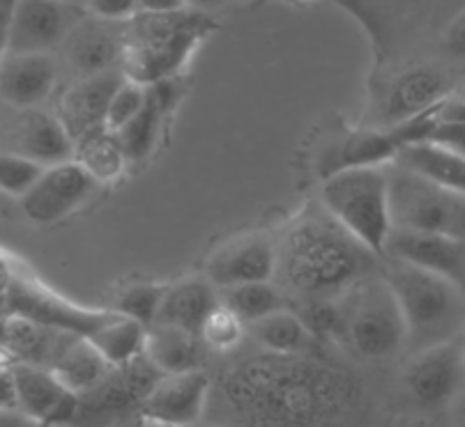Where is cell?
<instances>
[{"label": "cell", "mask_w": 465, "mask_h": 427, "mask_svg": "<svg viewBox=\"0 0 465 427\" xmlns=\"http://www.w3.org/2000/svg\"><path fill=\"white\" fill-rule=\"evenodd\" d=\"M408 398L424 409L451 407L465 393V356L460 340L415 354L403 370Z\"/></svg>", "instance_id": "obj_10"}, {"label": "cell", "mask_w": 465, "mask_h": 427, "mask_svg": "<svg viewBox=\"0 0 465 427\" xmlns=\"http://www.w3.org/2000/svg\"><path fill=\"white\" fill-rule=\"evenodd\" d=\"M162 373L145 354L129 364L114 365L90 391L79 395L72 427H115L132 416H141L143 403Z\"/></svg>", "instance_id": "obj_8"}, {"label": "cell", "mask_w": 465, "mask_h": 427, "mask_svg": "<svg viewBox=\"0 0 465 427\" xmlns=\"http://www.w3.org/2000/svg\"><path fill=\"white\" fill-rule=\"evenodd\" d=\"M123 37L124 24H109L90 16L72 25L63 42L64 58L81 79L109 74L115 72V64L123 63Z\"/></svg>", "instance_id": "obj_17"}, {"label": "cell", "mask_w": 465, "mask_h": 427, "mask_svg": "<svg viewBox=\"0 0 465 427\" xmlns=\"http://www.w3.org/2000/svg\"><path fill=\"white\" fill-rule=\"evenodd\" d=\"M74 161L94 182H109L123 172L127 157L120 148L118 136L109 129H99L74 142Z\"/></svg>", "instance_id": "obj_29"}, {"label": "cell", "mask_w": 465, "mask_h": 427, "mask_svg": "<svg viewBox=\"0 0 465 427\" xmlns=\"http://www.w3.org/2000/svg\"><path fill=\"white\" fill-rule=\"evenodd\" d=\"M381 257L321 207L286 228L277 244L274 276L282 283L283 295L309 304L337 299L360 280L381 274Z\"/></svg>", "instance_id": "obj_2"}, {"label": "cell", "mask_w": 465, "mask_h": 427, "mask_svg": "<svg viewBox=\"0 0 465 427\" xmlns=\"http://www.w3.org/2000/svg\"><path fill=\"white\" fill-rule=\"evenodd\" d=\"M385 168L390 180V214L394 230L424 232L465 241L463 193L450 191L394 161Z\"/></svg>", "instance_id": "obj_7"}, {"label": "cell", "mask_w": 465, "mask_h": 427, "mask_svg": "<svg viewBox=\"0 0 465 427\" xmlns=\"http://www.w3.org/2000/svg\"><path fill=\"white\" fill-rule=\"evenodd\" d=\"M72 25L60 3L51 0H24L15 3L7 34L10 53L49 55L70 34Z\"/></svg>", "instance_id": "obj_19"}, {"label": "cell", "mask_w": 465, "mask_h": 427, "mask_svg": "<svg viewBox=\"0 0 465 427\" xmlns=\"http://www.w3.org/2000/svg\"><path fill=\"white\" fill-rule=\"evenodd\" d=\"M16 404L15 400V386H12L10 365L0 364V412L3 409H12Z\"/></svg>", "instance_id": "obj_42"}, {"label": "cell", "mask_w": 465, "mask_h": 427, "mask_svg": "<svg viewBox=\"0 0 465 427\" xmlns=\"http://www.w3.org/2000/svg\"><path fill=\"white\" fill-rule=\"evenodd\" d=\"M322 209L373 256L385 257L391 230L387 168H355L322 180Z\"/></svg>", "instance_id": "obj_5"}, {"label": "cell", "mask_w": 465, "mask_h": 427, "mask_svg": "<svg viewBox=\"0 0 465 427\" xmlns=\"http://www.w3.org/2000/svg\"><path fill=\"white\" fill-rule=\"evenodd\" d=\"M141 10L148 12H173L187 7V3L183 0H139Z\"/></svg>", "instance_id": "obj_44"}, {"label": "cell", "mask_w": 465, "mask_h": 427, "mask_svg": "<svg viewBox=\"0 0 465 427\" xmlns=\"http://www.w3.org/2000/svg\"><path fill=\"white\" fill-rule=\"evenodd\" d=\"M440 51L450 67H456V64L465 67V7L456 12L442 30Z\"/></svg>", "instance_id": "obj_38"}, {"label": "cell", "mask_w": 465, "mask_h": 427, "mask_svg": "<svg viewBox=\"0 0 465 427\" xmlns=\"http://www.w3.org/2000/svg\"><path fill=\"white\" fill-rule=\"evenodd\" d=\"M429 142L465 159V122H438Z\"/></svg>", "instance_id": "obj_40"}, {"label": "cell", "mask_w": 465, "mask_h": 427, "mask_svg": "<svg viewBox=\"0 0 465 427\" xmlns=\"http://www.w3.org/2000/svg\"><path fill=\"white\" fill-rule=\"evenodd\" d=\"M7 308H10V315H16V317L70 331L85 340L93 338L115 315V310L79 308V306H72L55 295L40 290L35 285L21 283V280L12 283L7 290Z\"/></svg>", "instance_id": "obj_11"}, {"label": "cell", "mask_w": 465, "mask_h": 427, "mask_svg": "<svg viewBox=\"0 0 465 427\" xmlns=\"http://www.w3.org/2000/svg\"><path fill=\"white\" fill-rule=\"evenodd\" d=\"M460 347H463V356H465V334H463V338H460Z\"/></svg>", "instance_id": "obj_46"}, {"label": "cell", "mask_w": 465, "mask_h": 427, "mask_svg": "<svg viewBox=\"0 0 465 427\" xmlns=\"http://www.w3.org/2000/svg\"><path fill=\"white\" fill-rule=\"evenodd\" d=\"M210 30H214V21L187 7L173 12L139 10L124 24L123 76L145 88L171 81Z\"/></svg>", "instance_id": "obj_4"}, {"label": "cell", "mask_w": 465, "mask_h": 427, "mask_svg": "<svg viewBox=\"0 0 465 427\" xmlns=\"http://www.w3.org/2000/svg\"><path fill=\"white\" fill-rule=\"evenodd\" d=\"M123 81V72H109V74L81 79L64 92L58 106V120L72 142L99 129H106L109 103Z\"/></svg>", "instance_id": "obj_21"}, {"label": "cell", "mask_w": 465, "mask_h": 427, "mask_svg": "<svg viewBox=\"0 0 465 427\" xmlns=\"http://www.w3.org/2000/svg\"><path fill=\"white\" fill-rule=\"evenodd\" d=\"M162 299L163 287H157V285H134V287H129V290L120 295L115 313L127 319H134V322L143 325L145 329H150L157 322Z\"/></svg>", "instance_id": "obj_34"}, {"label": "cell", "mask_w": 465, "mask_h": 427, "mask_svg": "<svg viewBox=\"0 0 465 427\" xmlns=\"http://www.w3.org/2000/svg\"><path fill=\"white\" fill-rule=\"evenodd\" d=\"M210 391L213 379L205 373L162 374L143 403L141 416L169 427L193 425L203 416Z\"/></svg>", "instance_id": "obj_15"}, {"label": "cell", "mask_w": 465, "mask_h": 427, "mask_svg": "<svg viewBox=\"0 0 465 427\" xmlns=\"http://www.w3.org/2000/svg\"><path fill=\"white\" fill-rule=\"evenodd\" d=\"M382 276L401 308L408 356L463 338L465 292L454 280L391 257H382Z\"/></svg>", "instance_id": "obj_3"}, {"label": "cell", "mask_w": 465, "mask_h": 427, "mask_svg": "<svg viewBox=\"0 0 465 427\" xmlns=\"http://www.w3.org/2000/svg\"><path fill=\"white\" fill-rule=\"evenodd\" d=\"M12 12H15V3L0 0V58L7 53V34H10Z\"/></svg>", "instance_id": "obj_43"}, {"label": "cell", "mask_w": 465, "mask_h": 427, "mask_svg": "<svg viewBox=\"0 0 465 427\" xmlns=\"http://www.w3.org/2000/svg\"><path fill=\"white\" fill-rule=\"evenodd\" d=\"M90 16L109 24H127L139 15V0H93L88 3Z\"/></svg>", "instance_id": "obj_39"}, {"label": "cell", "mask_w": 465, "mask_h": 427, "mask_svg": "<svg viewBox=\"0 0 465 427\" xmlns=\"http://www.w3.org/2000/svg\"><path fill=\"white\" fill-rule=\"evenodd\" d=\"M222 296L208 278L178 280L171 287H163V299L154 325L175 326L201 338L205 322L219 308Z\"/></svg>", "instance_id": "obj_24"}, {"label": "cell", "mask_w": 465, "mask_h": 427, "mask_svg": "<svg viewBox=\"0 0 465 427\" xmlns=\"http://www.w3.org/2000/svg\"><path fill=\"white\" fill-rule=\"evenodd\" d=\"M247 326L240 322L235 315L228 308L219 304V308L205 322L203 331H201V340L208 349H217V352H231L232 347H238L242 340Z\"/></svg>", "instance_id": "obj_37"}, {"label": "cell", "mask_w": 465, "mask_h": 427, "mask_svg": "<svg viewBox=\"0 0 465 427\" xmlns=\"http://www.w3.org/2000/svg\"><path fill=\"white\" fill-rule=\"evenodd\" d=\"M394 163L412 172H420L430 182L465 196V159L459 154L447 152L430 142H420V145L403 148L396 154Z\"/></svg>", "instance_id": "obj_26"}, {"label": "cell", "mask_w": 465, "mask_h": 427, "mask_svg": "<svg viewBox=\"0 0 465 427\" xmlns=\"http://www.w3.org/2000/svg\"><path fill=\"white\" fill-rule=\"evenodd\" d=\"M111 368L114 365L99 354V349L90 340L79 338L64 352L60 364L55 365L54 374L64 386L70 388L72 393L81 395L85 391H90Z\"/></svg>", "instance_id": "obj_31"}, {"label": "cell", "mask_w": 465, "mask_h": 427, "mask_svg": "<svg viewBox=\"0 0 465 427\" xmlns=\"http://www.w3.org/2000/svg\"><path fill=\"white\" fill-rule=\"evenodd\" d=\"M145 335H148V329H145L143 325L115 313L114 319L106 322V325L90 338V343L99 349V354H102L111 365H123L143 354Z\"/></svg>", "instance_id": "obj_32"}, {"label": "cell", "mask_w": 465, "mask_h": 427, "mask_svg": "<svg viewBox=\"0 0 465 427\" xmlns=\"http://www.w3.org/2000/svg\"><path fill=\"white\" fill-rule=\"evenodd\" d=\"M247 334L261 345L262 352L282 354V356L309 354L312 345L316 343L300 315L291 313V310H282V313H274L256 325L247 326Z\"/></svg>", "instance_id": "obj_28"}, {"label": "cell", "mask_w": 465, "mask_h": 427, "mask_svg": "<svg viewBox=\"0 0 465 427\" xmlns=\"http://www.w3.org/2000/svg\"><path fill=\"white\" fill-rule=\"evenodd\" d=\"M460 83L454 67L436 63L408 64L396 72L381 92V129L399 127L412 118L429 113L440 106L442 99Z\"/></svg>", "instance_id": "obj_9"}, {"label": "cell", "mask_w": 465, "mask_h": 427, "mask_svg": "<svg viewBox=\"0 0 465 427\" xmlns=\"http://www.w3.org/2000/svg\"><path fill=\"white\" fill-rule=\"evenodd\" d=\"M451 427H465V393L451 404Z\"/></svg>", "instance_id": "obj_45"}, {"label": "cell", "mask_w": 465, "mask_h": 427, "mask_svg": "<svg viewBox=\"0 0 465 427\" xmlns=\"http://www.w3.org/2000/svg\"><path fill=\"white\" fill-rule=\"evenodd\" d=\"M403 150V142L396 129H361L337 138L334 145L322 152L318 172L322 180L355 168H381L394 161Z\"/></svg>", "instance_id": "obj_23"}, {"label": "cell", "mask_w": 465, "mask_h": 427, "mask_svg": "<svg viewBox=\"0 0 465 427\" xmlns=\"http://www.w3.org/2000/svg\"><path fill=\"white\" fill-rule=\"evenodd\" d=\"M145 102H148V88L134 83V81L124 79L123 83H120V88L115 90L114 99H111L109 103L106 129L118 133L120 129L127 127V124L143 111Z\"/></svg>", "instance_id": "obj_36"}, {"label": "cell", "mask_w": 465, "mask_h": 427, "mask_svg": "<svg viewBox=\"0 0 465 427\" xmlns=\"http://www.w3.org/2000/svg\"><path fill=\"white\" fill-rule=\"evenodd\" d=\"M300 319L304 322L312 338L321 340V343H341L343 331V315L341 304L337 299H318L309 301L302 306V315Z\"/></svg>", "instance_id": "obj_33"}, {"label": "cell", "mask_w": 465, "mask_h": 427, "mask_svg": "<svg viewBox=\"0 0 465 427\" xmlns=\"http://www.w3.org/2000/svg\"><path fill=\"white\" fill-rule=\"evenodd\" d=\"M341 343L361 361H387L406 349V325L387 278L373 274L339 296Z\"/></svg>", "instance_id": "obj_6"}, {"label": "cell", "mask_w": 465, "mask_h": 427, "mask_svg": "<svg viewBox=\"0 0 465 427\" xmlns=\"http://www.w3.org/2000/svg\"><path fill=\"white\" fill-rule=\"evenodd\" d=\"M55 63L42 53H10L0 58V102L12 111L37 109L55 85Z\"/></svg>", "instance_id": "obj_22"}, {"label": "cell", "mask_w": 465, "mask_h": 427, "mask_svg": "<svg viewBox=\"0 0 465 427\" xmlns=\"http://www.w3.org/2000/svg\"><path fill=\"white\" fill-rule=\"evenodd\" d=\"M463 292H465V280H463Z\"/></svg>", "instance_id": "obj_47"}, {"label": "cell", "mask_w": 465, "mask_h": 427, "mask_svg": "<svg viewBox=\"0 0 465 427\" xmlns=\"http://www.w3.org/2000/svg\"><path fill=\"white\" fill-rule=\"evenodd\" d=\"M438 122H465V79L440 102Z\"/></svg>", "instance_id": "obj_41"}, {"label": "cell", "mask_w": 465, "mask_h": 427, "mask_svg": "<svg viewBox=\"0 0 465 427\" xmlns=\"http://www.w3.org/2000/svg\"><path fill=\"white\" fill-rule=\"evenodd\" d=\"M145 359L162 374L203 373L208 347L198 335L166 325H153L145 335Z\"/></svg>", "instance_id": "obj_25"}, {"label": "cell", "mask_w": 465, "mask_h": 427, "mask_svg": "<svg viewBox=\"0 0 465 427\" xmlns=\"http://www.w3.org/2000/svg\"><path fill=\"white\" fill-rule=\"evenodd\" d=\"M385 257L445 276L463 290L465 241L447 239L440 235H424V232L391 230Z\"/></svg>", "instance_id": "obj_20"}, {"label": "cell", "mask_w": 465, "mask_h": 427, "mask_svg": "<svg viewBox=\"0 0 465 427\" xmlns=\"http://www.w3.org/2000/svg\"><path fill=\"white\" fill-rule=\"evenodd\" d=\"M45 172V166L12 152H0V191L24 198Z\"/></svg>", "instance_id": "obj_35"}, {"label": "cell", "mask_w": 465, "mask_h": 427, "mask_svg": "<svg viewBox=\"0 0 465 427\" xmlns=\"http://www.w3.org/2000/svg\"><path fill=\"white\" fill-rule=\"evenodd\" d=\"M16 407L46 425H70L79 395L72 393L54 373L35 365L10 364Z\"/></svg>", "instance_id": "obj_16"}, {"label": "cell", "mask_w": 465, "mask_h": 427, "mask_svg": "<svg viewBox=\"0 0 465 427\" xmlns=\"http://www.w3.org/2000/svg\"><path fill=\"white\" fill-rule=\"evenodd\" d=\"M222 292V306L231 310L244 326H252L270 315L288 310L286 295L282 287L272 283L238 285V287H228Z\"/></svg>", "instance_id": "obj_30"}, {"label": "cell", "mask_w": 465, "mask_h": 427, "mask_svg": "<svg viewBox=\"0 0 465 427\" xmlns=\"http://www.w3.org/2000/svg\"><path fill=\"white\" fill-rule=\"evenodd\" d=\"M169 102H171V81L150 85L148 102H145L143 111H141V113L127 124V127H123L118 133H115L124 157L132 159V161H139V159L148 157V152L154 145V138H157L162 113L163 109L169 106Z\"/></svg>", "instance_id": "obj_27"}, {"label": "cell", "mask_w": 465, "mask_h": 427, "mask_svg": "<svg viewBox=\"0 0 465 427\" xmlns=\"http://www.w3.org/2000/svg\"><path fill=\"white\" fill-rule=\"evenodd\" d=\"M277 271V246L261 235H247L222 246L205 262V278L217 287L228 290L238 285L270 283Z\"/></svg>", "instance_id": "obj_13"}, {"label": "cell", "mask_w": 465, "mask_h": 427, "mask_svg": "<svg viewBox=\"0 0 465 427\" xmlns=\"http://www.w3.org/2000/svg\"><path fill=\"white\" fill-rule=\"evenodd\" d=\"M79 338L81 335L70 331L54 329L16 315H10L0 325V347L10 356L12 364L35 365L49 373H54L64 352Z\"/></svg>", "instance_id": "obj_18"}, {"label": "cell", "mask_w": 465, "mask_h": 427, "mask_svg": "<svg viewBox=\"0 0 465 427\" xmlns=\"http://www.w3.org/2000/svg\"><path fill=\"white\" fill-rule=\"evenodd\" d=\"M5 141L10 145L7 152L45 168L74 161V142L60 120L40 109L15 111V118L5 127Z\"/></svg>", "instance_id": "obj_14"}, {"label": "cell", "mask_w": 465, "mask_h": 427, "mask_svg": "<svg viewBox=\"0 0 465 427\" xmlns=\"http://www.w3.org/2000/svg\"><path fill=\"white\" fill-rule=\"evenodd\" d=\"M94 180L76 161L45 168L42 177L21 198V209L37 223H54L70 217L94 189Z\"/></svg>", "instance_id": "obj_12"}, {"label": "cell", "mask_w": 465, "mask_h": 427, "mask_svg": "<svg viewBox=\"0 0 465 427\" xmlns=\"http://www.w3.org/2000/svg\"><path fill=\"white\" fill-rule=\"evenodd\" d=\"M214 393L240 427H360L371 395L346 364L258 352L219 370Z\"/></svg>", "instance_id": "obj_1"}]
</instances>
